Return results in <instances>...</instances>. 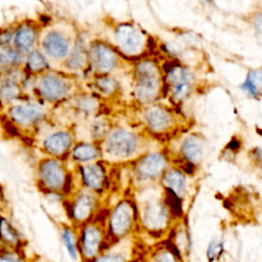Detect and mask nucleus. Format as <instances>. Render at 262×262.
Listing matches in <instances>:
<instances>
[{"mask_svg": "<svg viewBox=\"0 0 262 262\" xmlns=\"http://www.w3.org/2000/svg\"><path fill=\"white\" fill-rule=\"evenodd\" d=\"M72 83L66 76L54 72H45L36 77L34 91L44 101L58 102L70 94Z\"/></svg>", "mask_w": 262, "mask_h": 262, "instance_id": "f257e3e1", "label": "nucleus"}, {"mask_svg": "<svg viewBox=\"0 0 262 262\" xmlns=\"http://www.w3.org/2000/svg\"><path fill=\"white\" fill-rule=\"evenodd\" d=\"M5 118L18 131H31L42 123L45 112L39 104L19 102L7 106Z\"/></svg>", "mask_w": 262, "mask_h": 262, "instance_id": "f03ea898", "label": "nucleus"}, {"mask_svg": "<svg viewBox=\"0 0 262 262\" xmlns=\"http://www.w3.org/2000/svg\"><path fill=\"white\" fill-rule=\"evenodd\" d=\"M67 174L63 165L56 158L42 159L37 168V182L47 192H57L64 188Z\"/></svg>", "mask_w": 262, "mask_h": 262, "instance_id": "7ed1b4c3", "label": "nucleus"}, {"mask_svg": "<svg viewBox=\"0 0 262 262\" xmlns=\"http://www.w3.org/2000/svg\"><path fill=\"white\" fill-rule=\"evenodd\" d=\"M139 144V138L135 133L118 129L108 134L102 149L110 158L128 159L137 152Z\"/></svg>", "mask_w": 262, "mask_h": 262, "instance_id": "20e7f679", "label": "nucleus"}, {"mask_svg": "<svg viewBox=\"0 0 262 262\" xmlns=\"http://www.w3.org/2000/svg\"><path fill=\"white\" fill-rule=\"evenodd\" d=\"M136 97L143 102L151 101L159 92V72L151 61H141L136 67Z\"/></svg>", "mask_w": 262, "mask_h": 262, "instance_id": "39448f33", "label": "nucleus"}, {"mask_svg": "<svg viewBox=\"0 0 262 262\" xmlns=\"http://www.w3.org/2000/svg\"><path fill=\"white\" fill-rule=\"evenodd\" d=\"M193 83V75L183 66L176 63L166 71V84L169 87L172 98L177 102H181L189 96Z\"/></svg>", "mask_w": 262, "mask_h": 262, "instance_id": "423d86ee", "label": "nucleus"}, {"mask_svg": "<svg viewBox=\"0 0 262 262\" xmlns=\"http://www.w3.org/2000/svg\"><path fill=\"white\" fill-rule=\"evenodd\" d=\"M39 49L43 55L52 60H61L66 58L70 52L69 39L62 32L50 30L42 35L40 39Z\"/></svg>", "mask_w": 262, "mask_h": 262, "instance_id": "0eeeda50", "label": "nucleus"}, {"mask_svg": "<svg viewBox=\"0 0 262 262\" xmlns=\"http://www.w3.org/2000/svg\"><path fill=\"white\" fill-rule=\"evenodd\" d=\"M134 210L132 205L128 202H121L118 204L110 217L108 228L113 237H122L126 235L133 225Z\"/></svg>", "mask_w": 262, "mask_h": 262, "instance_id": "6e6552de", "label": "nucleus"}, {"mask_svg": "<svg viewBox=\"0 0 262 262\" xmlns=\"http://www.w3.org/2000/svg\"><path fill=\"white\" fill-rule=\"evenodd\" d=\"M115 38L119 48L126 54H137L143 48V34L132 25L122 24L118 26L115 32Z\"/></svg>", "mask_w": 262, "mask_h": 262, "instance_id": "1a4fd4ad", "label": "nucleus"}, {"mask_svg": "<svg viewBox=\"0 0 262 262\" xmlns=\"http://www.w3.org/2000/svg\"><path fill=\"white\" fill-rule=\"evenodd\" d=\"M38 37L39 30L37 25L31 20L19 21L17 25H14L12 46L21 54L26 55L35 49Z\"/></svg>", "mask_w": 262, "mask_h": 262, "instance_id": "9d476101", "label": "nucleus"}, {"mask_svg": "<svg viewBox=\"0 0 262 262\" xmlns=\"http://www.w3.org/2000/svg\"><path fill=\"white\" fill-rule=\"evenodd\" d=\"M88 58L90 64L100 74H106L113 71L118 64L116 52L101 42H96L91 46Z\"/></svg>", "mask_w": 262, "mask_h": 262, "instance_id": "9b49d317", "label": "nucleus"}, {"mask_svg": "<svg viewBox=\"0 0 262 262\" xmlns=\"http://www.w3.org/2000/svg\"><path fill=\"white\" fill-rule=\"evenodd\" d=\"M102 244V233L100 228L95 224L86 225L80 236V250L83 257L92 260L96 257Z\"/></svg>", "mask_w": 262, "mask_h": 262, "instance_id": "f8f14e48", "label": "nucleus"}, {"mask_svg": "<svg viewBox=\"0 0 262 262\" xmlns=\"http://www.w3.org/2000/svg\"><path fill=\"white\" fill-rule=\"evenodd\" d=\"M73 144V138L68 131L50 133L42 140V149L51 158H58L67 154Z\"/></svg>", "mask_w": 262, "mask_h": 262, "instance_id": "ddd939ff", "label": "nucleus"}, {"mask_svg": "<svg viewBox=\"0 0 262 262\" xmlns=\"http://www.w3.org/2000/svg\"><path fill=\"white\" fill-rule=\"evenodd\" d=\"M165 166V157L159 152H155L139 159L135 171L140 179H152L163 173Z\"/></svg>", "mask_w": 262, "mask_h": 262, "instance_id": "4468645a", "label": "nucleus"}, {"mask_svg": "<svg viewBox=\"0 0 262 262\" xmlns=\"http://www.w3.org/2000/svg\"><path fill=\"white\" fill-rule=\"evenodd\" d=\"M144 118L149 130L158 133L168 131L173 124L172 113L160 105L147 107L144 113Z\"/></svg>", "mask_w": 262, "mask_h": 262, "instance_id": "2eb2a0df", "label": "nucleus"}, {"mask_svg": "<svg viewBox=\"0 0 262 262\" xmlns=\"http://www.w3.org/2000/svg\"><path fill=\"white\" fill-rule=\"evenodd\" d=\"M168 209L165 205L154 203L150 204L144 213V224L150 230L163 229L168 222Z\"/></svg>", "mask_w": 262, "mask_h": 262, "instance_id": "dca6fc26", "label": "nucleus"}, {"mask_svg": "<svg viewBox=\"0 0 262 262\" xmlns=\"http://www.w3.org/2000/svg\"><path fill=\"white\" fill-rule=\"evenodd\" d=\"M48 69V60L39 49L35 48L25 55L23 71L26 75L37 77L47 72Z\"/></svg>", "mask_w": 262, "mask_h": 262, "instance_id": "f3484780", "label": "nucleus"}, {"mask_svg": "<svg viewBox=\"0 0 262 262\" xmlns=\"http://www.w3.org/2000/svg\"><path fill=\"white\" fill-rule=\"evenodd\" d=\"M82 180L92 190H101L104 184V169L99 164H90L81 167Z\"/></svg>", "mask_w": 262, "mask_h": 262, "instance_id": "a211bd4d", "label": "nucleus"}, {"mask_svg": "<svg viewBox=\"0 0 262 262\" xmlns=\"http://www.w3.org/2000/svg\"><path fill=\"white\" fill-rule=\"evenodd\" d=\"M181 156L186 161V164L192 165L199 163L203 156V142L196 135H189L181 144Z\"/></svg>", "mask_w": 262, "mask_h": 262, "instance_id": "6ab92c4d", "label": "nucleus"}, {"mask_svg": "<svg viewBox=\"0 0 262 262\" xmlns=\"http://www.w3.org/2000/svg\"><path fill=\"white\" fill-rule=\"evenodd\" d=\"M94 205H95V200L93 196H91L89 194L79 195L74 201L73 206H72L73 218L77 222L86 221L92 214Z\"/></svg>", "mask_w": 262, "mask_h": 262, "instance_id": "aec40b11", "label": "nucleus"}, {"mask_svg": "<svg viewBox=\"0 0 262 262\" xmlns=\"http://www.w3.org/2000/svg\"><path fill=\"white\" fill-rule=\"evenodd\" d=\"M25 55L17 51L12 45L0 47V70H16L24 64Z\"/></svg>", "mask_w": 262, "mask_h": 262, "instance_id": "412c9836", "label": "nucleus"}, {"mask_svg": "<svg viewBox=\"0 0 262 262\" xmlns=\"http://www.w3.org/2000/svg\"><path fill=\"white\" fill-rule=\"evenodd\" d=\"M163 184L166 189L172 191L178 198L182 196L186 189V181L183 174L178 170H170L163 175Z\"/></svg>", "mask_w": 262, "mask_h": 262, "instance_id": "4be33fe9", "label": "nucleus"}, {"mask_svg": "<svg viewBox=\"0 0 262 262\" xmlns=\"http://www.w3.org/2000/svg\"><path fill=\"white\" fill-rule=\"evenodd\" d=\"M99 155V148L90 143H79L72 149V156L79 162H89L95 160Z\"/></svg>", "mask_w": 262, "mask_h": 262, "instance_id": "5701e85b", "label": "nucleus"}, {"mask_svg": "<svg viewBox=\"0 0 262 262\" xmlns=\"http://www.w3.org/2000/svg\"><path fill=\"white\" fill-rule=\"evenodd\" d=\"M0 242L5 246H14L19 243L18 232L11 223L2 216H0Z\"/></svg>", "mask_w": 262, "mask_h": 262, "instance_id": "b1692460", "label": "nucleus"}, {"mask_svg": "<svg viewBox=\"0 0 262 262\" xmlns=\"http://www.w3.org/2000/svg\"><path fill=\"white\" fill-rule=\"evenodd\" d=\"M244 91L254 97H258L261 93V71L252 70L249 72L246 81L242 85Z\"/></svg>", "mask_w": 262, "mask_h": 262, "instance_id": "393cba45", "label": "nucleus"}, {"mask_svg": "<svg viewBox=\"0 0 262 262\" xmlns=\"http://www.w3.org/2000/svg\"><path fill=\"white\" fill-rule=\"evenodd\" d=\"M87 57L88 55L86 54L84 47L77 43L71 53V56L68 59V67L73 70H79L84 67Z\"/></svg>", "mask_w": 262, "mask_h": 262, "instance_id": "a878e982", "label": "nucleus"}, {"mask_svg": "<svg viewBox=\"0 0 262 262\" xmlns=\"http://www.w3.org/2000/svg\"><path fill=\"white\" fill-rule=\"evenodd\" d=\"M62 242L64 247L67 248V251L70 255V257L73 260H77L78 254H77V247H76V237L72 229L66 227L62 230Z\"/></svg>", "mask_w": 262, "mask_h": 262, "instance_id": "bb28decb", "label": "nucleus"}, {"mask_svg": "<svg viewBox=\"0 0 262 262\" xmlns=\"http://www.w3.org/2000/svg\"><path fill=\"white\" fill-rule=\"evenodd\" d=\"M96 86L98 87V89H100L101 92H103L105 94L114 93L118 88V84H117L116 80H114L107 76L99 77L96 80Z\"/></svg>", "mask_w": 262, "mask_h": 262, "instance_id": "cd10ccee", "label": "nucleus"}, {"mask_svg": "<svg viewBox=\"0 0 262 262\" xmlns=\"http://www.w3.org/2000/svg\"><path fill=\"white\" fill-rule=\"evenodd\" d=\"M14 26H4L0 28V47L12 45Z\"/></svg>", "mask_w": 262, "mask_h": 262, "instance_id": "c85d7f7f", "label": "nucleus"}, {"mask_svg": "<svg viewBox=\"0 0 262 262\" xmlns=\"http://www.w3.org/2000/svg\"><path fill=\"white\" fill-rule=\"evenodd\" d=\"M222 249H223V246L220 241H218L217 238L212 239V242L208 248V251H207V256H208L209 260L214 261L216 258H218L220 256V254L222 253Z\"/></svg>", "mask_w": 262, "mask_h": 262, "instance_id": "c756f323", "label": "nucleus"}, {"mask_svg": "<svg viewBox=\"0 0 262 262\" xmlns=\"http://www.w3.org/2000/svg\"><path fill=\"white\" fill-rule=\"evenodd\" d=\"M91 262H125V258L119 253H108L93 258Z\"/></svg>", "mask_w": 262, "mask_h": 262, "instance_id": "7c9ffc66", "label": "nucleus"}, {"mask_svg": "<svg viewBox=\"0 0 262 262\" xmlns=\"http://www.w3.org/2000/svg\"><path fill=\"white\" fill-rule=\"evenodd\" d=\"M155 262H178V258H176L174 252L170 250H164L156 256Z\"/></svg>", "mask_w": 262, "mask_h": 262, "instance_id": "2f4dec72", "label": "nucleus"}, {"mask_svg": "<svg viewBox=\"0 0 262 262\" xmlns=\"http://www.w3.org/2000/svg\"><path fill=\"white\" fill-rule=\"evenodd\" d=\"M0 262H23L20 257L11 252L1 253L0 255Z\"/></svg>", "mask_w": 262, "mask_h": 262, "instance_id": "473e14b6", "label": "nucleus"}]
</instances>
